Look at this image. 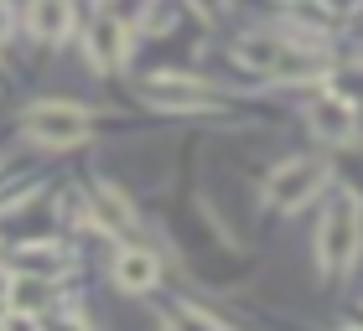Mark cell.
<instances>
[{"label":"cell","instance_id":"6da1fadb","mask_svg":"<svg viewBox=\"0 0 363 331\" xmlns=\"http://www.w3.org/2000/svg\"><path fill=\"white\" fill-rule=\"evenodd\" d=\"M239 62H244V68H255V73H265V78H275V83L317 78L327 68L311 47L286 42V37H250V42H239Z\"/></svg>","mask_w":363,"mask_h":331},{"label":"cell","instance_id":"7a4b0ae2","mask_svg":"<svg viewBox=\"0 0 363 331\" xmlns=\"http://www.w3.org/2000/svg\"><path fill=\"white\" fill-rule=\"evenodd\" d=\"M358 243H363V212H358V197L353 192H337L333 207L322 218V233H317V248H322V269H348L358 259Z\"/></svg>","mask_w":363,"mask_h":331},{"label":"cell","instance_id":"3957f363","mask_svg":"<svg viewBox=\"0 0 363 331\" xmlns=\"http://www.w3.org/2000/svg\"><path fill=\"white\" fill-rule=\"evenodd\" d=\"M21 129H26V140L62 151V145H78L89 135V109L68 104V98H47V104H31L21 114Z\"/></svg>","mask_w":363,"mask_h":331},{"label":"cell","instance_id":"277c9868","mask_svg":"<svg viewBox=\"0 0 363 331\" xmlns=\"http://www.w3.org/2000/svg\"><path fill=\"white\" fill-rule=\"evenodd\" d=\"M327 187V161L317 156H296V161H280L270 181H265V202L270 207H301L311 192Z\"/></svg>","mask_w":363,"mask_h":331},{"label":"cell","instance_id":"5b68a950","mask_svg":"<svg viewBox=\"0 0 363 331\" xmlns=\"http://www.w3.org/2000/svg\"><path fill=\"white\" fill-rule=\"evenodd\" d=\"M306 124L317 140H348L353 135V104L337 93H317V98H306Z\"/></svg>","mask_w":363,"mask_h":331},{"label":"cell","instance_id":"8992f818","mask_svg":"<svg viewBox=\"0 0 363 331\" xmlns=\"http://www.w3.org/2000/svg\"><path fill=\"white\" fill-rule=\"evenodd\" d=\"M156 274H161V264L151 248H120V259H114V285L130 290V295H145L156 285Z\"/></svg>","mask_w":363,"mask_h":331},{"label":"cell","instance_id":"52a82bcc","mask_svg":"<svg viewBox=\"0 0 363 331\" xmlns=\"http://www.w3.org/2000/svg\"><path fill=\"white\" fill-rule=\"evenodd\" d=\"M26 26L37 42H62L73 31V0H31Z\"/></svg>","mask_w":363,"mask_h":331},{"label":"cell","instance_id":"ba28073f","mask_svg":"<svg viewBox=\"0 0 363 331\" xmlns=\"http://www.w3.org/2000/svg\"><path fill=\"white\" fill-rule=\"evenodd\" d=\"M145 98L161 109H213V98L203 88H192V78H151L145 83Z\"/></svg>","mask_w":363,"mask_h":331},{"label":"cell","instance_id":"9c48e42d","mask_svg":"<svg viewBox=\"0 0 363 331\" xmlns=\"http://www.w3.org/2000/svg\"><path fill=\"white\" fill-rule=\"evenodd\" d=\"M52 279H42V274H16L11 279V290H6V301L16 316H42L47 306H52Z\"/></svg>","mask_w":363,"mask_h":331},{"label":"cell","instance_id":"30bf717a","mask_svg":"<svg viewBox=\"0 0 363 331\" xmlns=\"http://www.w3.org/2000/svg\"><path fill=\"white\" fill-rule=\"evenodd\" d=\"M89 57L99 62V68H120V62H125V26L114 21V16H99V21H94Z\"/></svg>","mask_w":363,"mask_h":331},{"label":"cell","instance_id":"8fae6325","mask_svg":"<svg viewBox=\"0 0 363 331\" xmlns=\"http://www.w3.org/2000/svg\"><path fill=\"white\" fill-rule=\"evenodd\" d=\"M94 212H99V223L104 228H114V233H130V228H135V207H125V197L114 192V187H104V181H99L94 187Z\"/></svg>","mask_w":363,"mask_h":331},{"label":"cell","instance_id":"7c38bea8","mask_svg":"<svg viewBox=\"0 0 363 331\" xmlns=\"http://www.w3.org/2000/svg\"><path fill=\"white\" fill-rule=\"evenodd\" d=\"M192 11H197V16H218L223 0H192Z\"/></svg>","mask_w":363,"mask_h":331},{"label":"cell","instance_id":"4fadbf2b","mask_svg":"<svg viewBox=\"0 0 363 331\" xmlns=\"http://www.w3.org/2000/svg\"><path fill=\"white\" fill-rule=\"evenodd\" d=\"M11 37V6H0V42Z\"/></svg>","mask_w":363,"mask_h":331}]
</instances>
